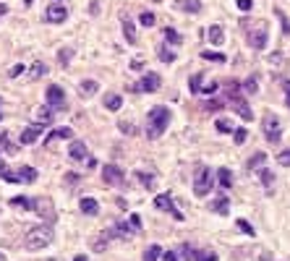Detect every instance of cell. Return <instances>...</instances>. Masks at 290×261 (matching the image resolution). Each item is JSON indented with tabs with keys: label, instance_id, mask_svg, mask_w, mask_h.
I'll return each instance as SVG.
<instances>
[{
	"label": "cell",
	"instance_id": "obj_1",
	"mask_svg": "<svg viewBox=\"0 0 290 261\" xmlns=\"http://www.w3.org/2000/svg\"><path fill=\"white\" fill-rule=\"evenodd\" d=\"M167 126H170V110L162 105L152 107L149 115H147V139H159V136L167 130Z\"/></svg>",
	"mask_w": 290,
	"mask_h": 261
},
{
	"label": "cell",
	"instance_id": "obj_2",
	"mask_svg": "<svg viewBox=\"0 0 290 261\" xmlns=\"http://www.w3.org/2000/svg\"><path fill=\"white\" fill-rule=\"evenodd\" d=\"M52 240H55V230H52V225H37L24 235V248L26 251H42V248H47Z\"/></svg>",
	"mask_w": 290,
	"mask_h": 261
},
{
	"label": "cell",
	"instance_id": "obj_3",
	"mask_svg": "<svg viewBox=\"0 0 290 261\" xmlns=\"http://www.w3.org/2000/svg\"><path fill=\"white\" fill-rule=\"evenodd\" d=\"M212 186H215V175H212V170L199 165L196 167V178H194V194L196 196H209Z\"/></svg>",
	"mask_w": 290,
	"mask_h": 261
},
{
	"label": "cell",
	"instance_id": "obj_4",
	"mask_svg": "<svg viewBox=\"0 0 290 261\" xmlns=\"http://www.w3.org/2000/svg\"><path fill=\"white\" fill-rule=\"evenodd\" d=\"M262 128H264V139L269 141V144H277L282 139V130H280V118L277 115H267L264 123H262Z\"/></svg>",
	"mask_w": 290,
	"mask_h": 261
},
{
	"label": "cell",
	"instance_id": "obj_5",
	"mask_svg": "<svg viewBox=\"0 0 290 261\" xmlns=\"http://www.w3.org/2000/svg\"><path fill=\"white\" fill-rule=\"evenodd\" d=\"M32 209L40 214L42 219H47V222L55 219V206H52V198H47V196H37V198H32Z\"/></svg>",
	"mask_w": 290,
	"mask_h": 261
},
{
	"label": "cell",
	"instance_id": "obj_6",
	"mask_svg": "<svg viewBox=\"0 0 290 261\" xmlns=\"http://www.w3.org/2000/svg\"><path fill=\"white\" fill-rule=\"evenodd\" d=\"M159 87H162V79H159V73H144L141 81L131 87V91H147V94H155Z\"/></svg>",
	"mask_w": 290,
	"mask_h": 261
},
{
	"label": "cell",
	"instance_id": "obj_7",
	"mask_svg": "<svg viewBox=\"0 0 290 261\" xmlns=\"http://www.w3.org/2000/svg\"><path fill=\"white\" fill-rule=\"evenodd\" d=\"M102 180H105V186L120 188V186L126 183V173L120 170L118 165H105V167H102Z\"/></svg>",
	"mask_w": 290,
	"mask_h": 261
},
{
	"label": "cell",
	"instance_id": "obj_8",
	"mask_svg": "<svg viewBox=\"0 0 290 261\" xmlns=\"http://www.w3.org/2000/svg\"><path fill=\"white\" fill-rule=\"evenodd\" d=\"M47 105L52 107V110H66V91L63 87H58V84H50L47 87Z\"/></svg>",
	"mask_w": 290,
	"mask_h": 261
},
{
	"label": "cell",
	"instance_id": "obj_9",
	"mask_svg": "<svg viewBox=\"0 0 290 261\" xmlns=\"http://www.w3.org/2000/svg\"><path fill=\"white\" fill-rule=\"evenodd\" d=\"M227 105H230V110H235L243 120H251V118H254V112H251V107H248L246 99H243V94H233V97H227Z\"/></svg>",
	"mask_w": 290,
	"mask_h": 261
},
{
	"label": "cell",
	"instance_id": "obj_10",
	"mask_svg": "<svg viewBox=\"0 0 290 261\" xmlns=\"http://www.w3.org/2000/svg\"><path fill=\"white\" fill-rule=\"evenodd\" d=\"M155 206H157V209H162V212H170L173 214V219H183V214L178 212V209H175V204H173V196L170 194H159L157 198H155Z\"/></svg>",
	"mask_w": 290,
	"mask_h": 261
},
{
	"label": "cell",
	"instance_id": "obj_11",
	"mask_svg": "<svg viewBox=\"0 0 290 261\" xmlns=\"http://www.w3.org/2000/svg\"><path fill=\"white\" fill-rule=\"evenodd\" d=\"M66 19H68V8H66V5H60V3L50 5V8L45 11V21H47V24H63Z\"/></svg>",
	"mask_w": 290,
	"mask_h": 261
},
{
	"label": "cell",
	"instance_id": "obj_12",
	"mask_svg": "<svg viewBox=\"0 0 290 261\" xmlns=\"http://www.w3.org/2000/svg\"><path fill=\"white\" fill-rule=\"evenodd\" d=\"M68 157H71L73 162H84V159L89 157V147L84 141H71V147H68Z\"/></svg>",
	"mask_w": 290,
	"mask_h": 261
},
{
	"label": "cell",
	"instance_id": "obj_13",
	"mask_svg": "<svg viewBox=\"0 0 290 261\" xmlns=\"http://www.w3.org/2000/svg\"><path fill=\"white\" fill-rule=\"evenodd\" d=\"M42 136V123H34V126H29L26 130H21V136H19V141L21 144H37V139Z\"/></svg>",
	"mask_w": 290,
	"mask_h": 261
},
{
	"label": "cell",
	"instance_id": "obj_14",
	"mask_svg": "<svg viewBox=\"0 0 290 261\" xmlns=\"http://www.w3.org/2000/svg\"><path fill=\"white\" fill-rule=\"evenodd\" d=\"M248 44H251L254 50H264V47H267V29L259 26L256 32H251V34H248Z\"/></svg>",
	"mask_w": 290,
	"mask_h": 261
},
{
	"label": "cell",
	"instance_id": "obj_15",
	"mask_svg": "<svg viewBox=\"0 0 290 261\" xmlns=\"http://www.w3.org/2000/svg\"><path fill=\"white\" fill-rule=\"evenodd\" d=\"M120 24H123V37H126V42L128 44H136V32H134V21L128 13H123L120 16Z\"/></svg>",
	"mask_w": 290,
	"mask_h": 261
},
{
	"label": "cell",
	"instance_id": "obj_16",
	"mask_svg": "<svg viewBox=\"0 0 290 261\" xmlns=\"http://www.w3.org/2000/svg\"><path fill=\"white\" fill-rule=\"evenodd\" d=\"M112 238V230H105V233L94 235V240H91V251L94 253H102L105 248H108V240Z\"/></svg>",
	"mask_w": 290,
	"mask_h": 261
},
{
	"label": "cell",
	"instance_id": "obj_17",
	"mask_svg": "<svg viewBox=\"0 0 290 261\" xmlns=\"http://www.w3.org/2000/svg\"><path fill=\"white\" fill-rule=\"evenodd\" d=\"M71 136H73L71 128H55L47 139H45V147H50V144H55V141H66V139H71Z\"/></svg>",
	"mask_w": 290,
	"mask_h": 261
},
{
	"label": "cell",
	"instance_id": "obj_18",
	"mask_svg": "<svg viewBox=\"0 0 290 261\" xmlns=\"http://www.w3.org/2000/svg\"><path fill=\"white\" fill-rule=\"evenodd\" d=\"M52 112H55V110H52L50 105L40 107V110H37V115H34V123H42V126H50V123H52V118H55Z\"/></svg>",
	"mask_w": 290,
	"mask_h": 261
},
{
	"label": "cell",
	"instance_id": "obj_19",
	"mask_svg": "<svg viewBox=\"0 0 290 261\" xmlns=\"http://www.w3.org/2000/svg\"><path fill=\"white\" fill-rule=\"evenodd\" d=\"M79 206H81L84 214H89V217H94V214L100 212V204H97V198H91V196H84Z\"/></svg>",
	"mask_w": 290,
	"mask_h": 261
},
{
	"label": "cell",
	"instance_id": "obj_20",
	"mask_svg": "<svg viewBox=\"0 0 290 261\" xmlns=\"http://www.w3.org/2000/svg\"><path fill=\"white\" fill-rule=\"evenodd\" d=\"M209 209L217 212V214H227V212H230V198H227V196H217L215 201L209 204Z\"/></svg>",
	"mask_w": 290,
	"mask_h": 261
},
{
	"label": "cell",
	"instance_id": "obj_21",
	"mask_svg": "<svg viewBox=\"0 0 290 261\" xmlns=\"http://www.w3.org/2000/svg\"><path fill=\"white\" fill-rule=\"evenodd\" d=\"M207 40L212 42V44H223L225 42V32H223V26H209L207 29Z\"/></svg>",
	"mask_w": 290,
	"mask_h": 261
},
{
	"label": "cell",
	"instance_id": "obj_22",
	"mask_svg": "<svg viewBox=\"0 0 290 261\" xmlns=\"http://www.w3.org/2000/svg\"><path fill=\"white\" fill-rule=\"evenodd\" d=\"M19 180L21 183H34L37 180V170H34V167H29V165H24V167H19Z\"/></svg>",
	"mask_w": 290,
	"mask_h": 261
},
{
	"label": "cell",
	"instance_id": "obj_23",
	"mask_svg": "<svg viewBox=\"0 0 290 261\" xmlns=\"http://www.w3.org/2000/svg\"><path fill=\"white\" fill-rule=\"evenodd\" d=\"M11 206H13V209H21V212L32 209V196H13L11 198Z\"/></svg>",
	"mask_w": 290,
	"mask_h": 261
},
{
	"label": "cell",
	"instance_id": "obj_24",
	"mask_svg": "<svg viewBox=\"0 0 290 261\" xmlns=\"http://www.w3.org/2000/svg\"><path fill=\"white\" fill-rule=\"evenodd\" d=\"M217 183L223 188H230L233 186V173L227 170V167H220V170H217Z\"/></svg>",
	"mask_w": 290,
	"mask_h": 261
},
{
	"label": "cell",
	"instance_id": "obj_25",
	"mask_svg": "<svg viewBox=\"0 0 290 261\" xmlns=\"http://www.w3.org/2000/svg\"><path fill=\"white\" fill-rule=\"evenodd\" d=\"M0 178L8 180V183H21V180H19V173H16V170H11V167L5 165V162H0Z\"/></svg>",
	"mask_w": 290,
	"mask_h": 261
},
{
	"label": "cell",
	"instance_id": "obj_26",
	"mask_svg": "<svg viewBox=\"0 0 290 261\" xmlns=\"http://www.w3.org/2000/svg\"><path fill=\"white\" fill-rule=\"evenodd\" d=\"M120 105H123V97H120V94H108V97H105V107H108L110 112H118Z\"/></svg>",
	"mask_w": 290,
	"mask_h": 261
},
{
	"label": "cell",
	"instance_id": "obj_27",
	"mask_svg": "<svg viewBox=\"0 0 290 261\" xmlns=\"http://www.w3.org/2000/svg\"><path fill=\"white\" fill-rule=\"evenodd\" d=\"M97 89H100V84H97V81H81V87H79L81 97H91Z\"/></svg>",
	"mask_w": 290,
	"mask_h": 261
},
{
	"label": "cell",
	"instance_id": "obj_28",
	"mask_svg": "<svg viewBox=\"0 0 290 261\" xmlns=\"http://www.w3.org/2000/svg\"><path fill=\"white\" fill-rule=\"evenodd\" d=\"M194 261H217V253L212 248H201V251H196Z\"/></svg>",
	"mask_w": 290,
	"mask_h": 261
},
{
	"label": "cell",
	"instance_id": "obj_29",
	"mask_svg": "<svg viewBox=\"0 0 290 261\" xmlns=\"http://www.w3.org/2000/svg\"><path fill=\"white\" fill-rule=\"evenodd\" d=\"M201 81H204V76H201V73H194V76L188 79V89H191V94H199Z\"/></svg>",
	"mask_w": 290,
	"mask_h": 261
},
{
	"label": "cell",
	"instance_id": "obj_30",
	"mask_svg": "<svg viewBox=\"0 0 290 261\" xmlns=\"http://www.w3.org/2000/svg\"><path fill=\"white\" fill-rule=\"evenodd\" d=\"M136 178H139V183H141L147 191L155 188V175H149V173H136Z\"/></svg>",
	"mask_w": 290,
	"mask_h": 261
},
{
	"label": "cell",
	"instance_id": "obj_31",
	"mask_svg": "<svg viewBox=\"0 0 290 261\" xmlns=\"http://www.w3.org/2000/svg\"><path fill=\"white\" fill-rule=\"evenodd\" d=\"M180 8H186L188 13H199L201 11V0H180Z\"/></svg>",
	"mask_w": 290,
	"mask_h": 261
},
{
	"label": "cell",
	"instance_id": "obj_32",
	"mask_svg": "<svg viewBox=\"0 0 290 261\" xmlns=\"http://www.w3.org/2000/svg\"><path fill=\"white\" fill-rule=\"evenodd\" d=\"M264 162H267V154H264V152H256V154L248 159V167H251V170H259Z\"/></svg>",
	"mask_w": 290,
	"mask_h": 261
},
{
	"label": "cell",
	"instance_id": "obj_33",
	"mask_svg": "<svg viewBox=\"0 0 290 261\" xmlns=\"http://www.w3.org/2000/svg\"><path fill=\"white\" fill-rule=\"evenodd\" d=\"M159 256H162V248H159V245H149V248L144 251V261H157Z\"/></svg>",
	"mask_w": 290,
	"mask_h": 261
},
{
	"label": "cell",
	"instance_id": "obj_34",
	"mask_svg": "<svg viewBox=\"0 0 290 261\" xmlns=\"http://www.w3.org/2000/svg\"><path fill=\"white\" fill-rule=\"evenodd\" d=\"M165 40L170 42V44H180V42H183V37H180L178 32H175L173 26H165Z\"/></svg>",
	"mask_w": 290,
	"mask_h": 261
},
{
	"label": "cell",
	"instance_id": "obj_35",
	"mask_svg": "<svg viewBox=\"0 0 290 261\" xmlns=\"http://www.w3.org/2000/svg\"><path fill=\"white\" fill-rule=\"evenodd\" d=\"M243 91H246V94H256V91H259V81H256V76H251V79L243 81Z\"/></svg>",
	"mask_w": 290,
	"mask_h": 261
},
{
	"label": "cell",
	"instance_id": "obj_36",
	"mask_svg": "<svg viewBox=\"0 0 290 261\" xmlns=\"http://www.w3.org/2000/svg\"><path fill=\"white\" fill-rule=\"evenodd\" d=\"M45 73H47V65H45L42 60H37V63L32 65V73L29 76H32V79H40V76H45Z\"/></svg>",
	"mask_w": 290,
	"mask_h": 261
},
{
	"label": "cell",
	"instance_id": "obj_37",
	"mask_svg": "<svg viewBox=\"0 0 290 261\" xmlns=\"http://www.w3.org/2000/svg\"><path fill=\"white\" fill-rule=\"evenodd\" d=\"M235 225H238V230H241V233H246L248 238H254V235H256V230L251 227V225H248L246 219H238V222H235Z\"/></svg>",
	"mask_w": 290,
	"mask_h": 261
},
{
	"label": "cell",
	"instance_id": "obj_38",
	"mask_svg": "<svg viewBox=\"0 0 290 261\" xmlns=\"http://www.w3.org/2000/svg\"><path fill=\"white\" fill-rule=\"evenodd\" d=\"M272 178H274V175L269 170H259V180H262L264 188H272Z\"/></svg>",
	"mask_w": 290,
	"mask_h": 261
},
{
	"label": "cell",
	"instance_id": "obj_39",
	"mask_svg": "<svg viewBox=\"0 0 290 261\" xmlns=\"http://www.w3.org/2000/svg\"><path fill=\"white\" fill-rule=\"evenodd\" d=\"M159 60H162V63H173V60H175V52L167 50V47H159Z\"/></svg>",
	"mask_w": 290,
	"mask_h": 261
},
{
	"label": "cell",
	"instance_id": "obj_40",
	"mask_svg": "<svg viewBox=\"0 0 290 261\" xmlns=\"http://www.w3.org/2000/svg\"><path fill=\"white\" fill-rule=\"evenodd\" d=\"M139 21H141L144 26H155V13H152V11H144L141 16H139Z\"/></svg>",
	"mask_w": 290,
	"mask_h": 261
},
{
	"label": "cell",
	"instance_id": "obj_41",
	"mask_svg": "<svg viewBox=\"0 0 290 261\" xmlns=\"http://www.w3.org/2000/svg\"><path fill=\"white\" fill-rule=\"evenodd\" d=\"M217 89H220V84L217 81H209V84H204V87L199 89V94H215Z\"/></svg>",
	"mask_w": 290,
	"mask_h": 261
},
{
	"label": "cell",
	"instance_id": "obj_42",
	"mask_svg": "<svg viewBox=\"0 0 290 261\" xmlns=\"http://www.w3.org/2000/svg\"><path fill=\"white\" fill-rule=\"evenodd\" d=\"M180 256H183V259H188V261H194V256H196V251H194V248H191V245H188V243H183V245H180Z\"/></svg>",
	"mask_w": 290,
	"mask_h": 261
},
{
	"label": "cell",
	"instance_id": "obj_43",
	"mask_svg": "<svg viewBox=\"0 0 290 261\" xmlns=\"http://www.w3.org/2000/svg\"><path fill=\"white\" fill-rule=\"evenodd\" d=\"M204 60H217V63H225V55L223 52H201Z\"/></svg>",
	"mask_w": 290,
	"mask_h": 261
},
{
	"label": "cell",
	"instance_id": "obj_44",
	"mask_svg": "<svg viewBox=\"0 0 290 261\" xmlns=\"http://www.w3.org/2000/svg\"><path fill=\"white\" fill-rule=\"evenodd\" d=\"M215 126H217V130H223V133H230V130H235L230 120H217Z\"/></svg>",
	"mask_w": 290,
	"mask_h": 261
},
{
	"label": "cell",
	"instance_id": "obj_45",
	"mask_svg": "<svg viewBox=\"0 0 290 261\" xmlns=\"http://www.w3.org/2000/svg\"><path fill=\"white\" fill-rule=\"evenodd\" d=\"M277 19H280V24H282V34H290V21H288V16L282 11H277Z\"/></svg>",
	"mask_w": 290,
	"mask_h": 261
},
{
	"label": "cell",
	"instance_id": "obj_46",
	"mask_svg": "<svg viewBox=\"0 0 290 261\" xmlns=\"http://www.w3.org/2000/svg\"><path fill=\"white\" fill-rule=\"evenodd\" d=\"M225 89H227V94H238V89H241V84L238 81H225Z\"/></svg>",
	"mask_w": 290,
	"mask_h": 261
},
{
	"label": "cell",
	"instance_id": "obj_47",
	"mask_svg": "<svg viewBox=\"0 0 290 261\" xmlns=\"http://www.w3.org/2000/svg\"><path fill=\"white\" fill-rule=\"evenodd\" d=\"M58 60H60V65H68V63H71V50H60Z\"/></svg>",
	"mask_w": 290,
	"mask_h": 261
},
{
	"label": "cell",
	"instance_id": "obj_48",
	"mask_svg": "<svg viewBox=\"0 0 290 261\" xmlns=\"http://www.w3.org/2000/svg\"><path fill=\"white\" fill-rule=\"evenodd\" d=\"M277 162H280L282 167H290V149H285V152H282V154L277 157Z\"/></svg>",
	"mask_w": 290,
	"mask_h": 261
},
{
	"label": "cell",
	"instance_id": "obj_49",
	"mask_svg": "<svg viewBox=\"0 0 290 261\" xmlns=\"http://www.w3.org/2000/svg\"><path fill=\"white\" fill-rule=\"evenodd\" d=\"M246 128H235V144H243V141H246Z\"/></svg>",
	"mask_w": 290,
	"mask_h": 261
},
{
	"label": "cell",
	"instance_id": "obj_50",
	"mask_svg": "<svg viewBox=\"0 0 290 261\" xmlns=\"http://www.w3.org/2000/svg\"><path fill=\"white\" fill-rule=\"evenodd\" d=\"M128 219H131V227L134 230H141V217H139V214H131Z\"/></svg>",
	"mask_w": 290,
	"mask_h": 261
},
{
	"label": "cell",
	"instance_id": "obj_51",
	"mask_svg": "<svg viewBox=\"0 0 290 261\" xmlns=\"http://www.w3.org/2000/svg\"><path fill=\"white\" fill-rule=\"evenodd\" d=\"M120 130H123V133H136V128L131 126V123H126V120H120Z\"/></svg>",
	"mask_w": 290,
	"mask_h": 261
},
{
	"label": "cell",
	"instance_id": "obj_52",
	"mask_svg": "<svg viewBox=\"0 0 290 261\" xmlns=\"http://www.w3.org/2000/svg\"><path fill=\"white\" fill-rule=\"evenodd\" d=\"M251 5H254L251 0H238V8H241L243 13H248V11H251Z\"/></svg>",
	"mask_w": 290,
	"mask_h": 261
},
{
	"label": "cell",
	"instance_id": "obj_53",
	"mask_svg": "<svg viewBox=\"0 0 290 261\" xmlns=\"http://www.w3.org/2000/svg\"><path fill=\"white\" fill-rule=\"evenodd\" d=\"M21 73H24V65H13L8 76H11V79H16V76H21Z\"/></svg>",
	"mask_w": 290,
	"mask_h": 261
},
{
	"label": "cell",
	"instance_id": "obj_54",
	"mask_svg": "<svg viewBox=\"0 0 290 261\" xmlns=\"http://www.w3.org/2000/svg\"><path fill=\"white\" fill-rule=\"evenodd\" d=\"M220 107H223V102H220V99H212V102H207V110H220Z\"/></svg>",
	"mask_w": 290,
	"mask_h": 261
},
{
	"label": "cell",
	"instance_id": "obj_55",
	"mask_svg": "<svg viewBox=\"0 0 290 261\" xmlns=\"http://www.w3.org/2000/svg\"><path fill=\"white\" fill-rule=\"evenodd\" d=\"M162 261H178V256H175V251H165L162 253Z\"/></svg>",
	"mask_w": 290,
	"mask_h": 261
},
{
	"label": "cell",
	"instance_id": "obj_56",
	"mask_svg": "<svg viewBox=\"0 0 290 261\" xmlns=\"http://www.w3.org/2000/svg\"><path fill=\"white\" fill-rule=\"evenodd\" d=\"M282 87H285V91H288V97H285V105L290 107V81H282Z\"/></svg>",
	"mask_w": 290,
	"mask_h": 261
},
{
	"label": "cell",
	"instance_id": "obj_57",
	"mask_svg": "<svg viewBox=\"0 0 290 261\" xmlns=\"http://www.w3.org/2000/svg\"><path fill=\"white\" fill-rule=\"evenodd\" d=\"M89 13H91V16H97V13H100V3H91L89 5Z\"/></svg>",
	"mask_w": 290,
	"mask_h": 261
},
{
	"label": "cell",
	"instance_id": "obj_58",
	"mask_svg": "<svg viewBox=\"0 0 290 261\" xmlns=\"http://www.w3.org/2000/svg\"><path fill=\"white\" fill-rule=\"evenodd\" d=\"M66 178H68V183H71V186H73V183H76V180H79V175H76V173H68V175H66Z\"/></svg>",
	"mask_w": 290,
	"mask_h": 261
},
{
	"label": "cell",
	"instance_id": "obj_59",
	"mask_svg": "<svg viewBox=\"0 0 290 261\" xmlns=\"http://www.w3.org/2000/svg\"><path fill=\"white\" fill-rule=\"evenodd\" d=\"M5 11H8V5H5V3H0V16H5Z\"/></svg>",
	"mask_w": 290,
	"mask_h": 261
},
{
	"label": "cell",
	"instance_id": "obj_60",
	"mask_svg": "<svg viewBox=\"0 0 290 261\" xmlns=\"http://www.w3.org/2000/svg\"><path fill=\"white\" fill-rule=\"evenodd\" d=\"M73 261H87V259H84V256H76V259H73Z\"/></svg>",
	"mask_w": 290,
	"mask_h": 261
},
{
	"label": "cell",
	"instance_id": "obj_61",
	"mask_svg": "<svg viewBox=\"0 0 290 261\" xmlns=\"http://www.w3.org/2000/svg\"><path fill=\"white\" fill-rule=\"evenodd\" d=\"M0 261H5V256H3V253H0Z\"/></svg>",
	"mask_w": 290,
	"mask_h": 261
},
{
	"label": "cell",
	"instance_id": "obj_62",
	"mask_svg": "<svg viewBox=\"0 0 290 261\" xmlns=\"http://www.w3.org/2000/svg\"><path fill=\"white\" fill-rule=\"evenodd\" d=\"M47 261H55V259H47Z\"/></svg>",
	"mask_w": 290,
	"mask_h": 261
},
{
	"label": "cell",
	"instance_id": "obj_63",
	"mask_svg": "<svg viewBox=\"0 0 290 261\" xmlns=\"http://www.w3.org/2000/svg\"><path fill=\"white\" fill-rule=\"evenodd\" d=\"M0 118H3V115H0Z\"/></svg>",
	"mask_w": 290,
	"mask_h": 261
}]
</instances>
